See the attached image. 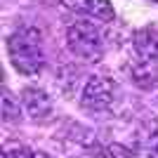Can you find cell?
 I'll return each instance as SVG.
<instances>
[{
  "label": "cell",
  "instance_id": "3957f363",
  "mask_svg": "<svg viewBox=\"0 0 158 158\" xmlns=\"http://www.w3.org/2000/svg\"><path fill=\"white\" fill-rule=\"evenodd\" d=\"M113 99V83L106 76H92L85 83L83 92H80V104L90 109V111H104L111 106Z\"/></svg>",
  "mask_w": 158,
  "mask_h": 158
},
{
  "label": "cell",
  "instance_id": "52a82bcc",
  "mask_svg": "<svg viewBox=\"0 0 158 158\" xmlns=\"http://www.w3.org/2000/svg\"><path fill=\"white\" fill-rule=\"evenodd\" d=\"M132 80L137 87H144V90H151L158 85V61H144L139 59L137 64H132L130 69Z\"/></svg>",
  "mask_w": 158,
  "mask_h": 158
},
{
  "label": "cell",
  "instance_id": "5b68a950",
  "mask_svg": "<svg viewBox=\"0 0 158 158\" xmlns=\"http://www.w3.org/2000/svg\"><path fill=\"white\" fill-rule=\"evenodd\" d=\"M21 106L26 109V113L33 120H45L52 116V102H50V94L40 87H24L21 90Z\"/></svg>",
  "mask_w": 158,
  "mask_h": 158
},
{
  "label": "cell",
  "instance_id": "ba28073f",
  "mask_svg": "<svg viewBox=\"0 0 158 158\" xmlns=\"http://www.w3.org/2000/svg\"><path fill=\"white\" fill-rule=\"evenodd\" d=\"M19 118H21V106H19V102H14V97H12L10 90H2V120L17 123Z\"/></svg>",
  "mask_w": 158,
  "mask_h": 158
},
{
  "label": "cell",
  "instance_id": "8fae6325",
  "mask_svg": "<svg viewBox=\"0 0 158 158\" xmlns=\"http://www.w3.org/2000/svg\"><path fill=\"white\" fill-rule=\"evenodd\" d=\"M146 144H149V153H146V158H158V135H151Z\"/></svg>",
  "mask_w": 158,
  "mask_h": 158
},
{
  "label": "cell",
  "instance_id": "6da1fadb",
  "mask_svg": "<svg viewBox=\"0 0 158 158\" xmlns=\"http://www.w3.org/2000/svg\"><path fill=\"white\" fill-rule=\"evenodd\" d=\"M10 61L21 76H35L45 66V54L35 31H17L5 40Z\"/></svg>",
  "mask_w": 158,
  "mask_h": 158
},
{
  "label": "cell",
  "instance_id": "7c38bea8",
  "mask_svg": "<svg viewBox=\"0 0 158 158\" xmlns=\"http://www.w3.org/2000/svg\"><path fill=\"white\" fill-rule=\"evenodd\" d=\"M31 158H50V156H47V153H43V151H33Z\"/></svg>",
  "mask_w": 158,
  "mask_h": 158
},
{
  "label": "cell",
  "instance_id": "7a4b0ae2",
  "mask_svg": "<svg viewBox=\"0 0 158 158\" xmlns=\"http://www.w3.org/2000/svg\"><path fill=\"white\" fill-rule=\"evenodd\" d=\"M66 43H69V50H71L78 59L87 61V64H94V61L102 59V54H104L102 31H99V26H94L90 19L76 21V24L66 31Z\"/></svg>",
  "mask_w": 158,
  "mask_h": 158
},
{
  "label": "cell",
  "instance_id": "30bf717a",
  "mask_svg": "<svg viewBox=\"0 0 158 158\" xmlns=\"http://www.w3.org/2000/svg\"><path fill=\"white\" fill-rule=\"evenodd\" d=\"M31 156H33V151L24 149V146H14V149L2 151V158H31Z\"/></svg>",
  "mask_w": 158,
  "mask_h": 158
},
{
  "label": "cell",
  "instance_id": "9c48e42d",
  "mask_svg": "<svg viewBox=\"0 0 158 158\" xmlns=\"http://www.w3.org/2000/svg\"><path fill=\"white\" fill-rule=\"evenodd\" d=\"M106 158H135V153L130 149H125L123 144H111L106 151Z\"/></svg>",
  "mask_w": 158,
  "mask_h": 158
},
{
  "label": "cell",
  "instance_id": "8992f818",
  "mask_svg": "<svg viewBox=\"0 0 158 158\" xmlns=\"http://www.w3.org/2000/svg\"><path fill=\"white\" fill-rule=\"evenodd\" d=\"M132 47H135V54L139 59L158 61V24H149V26L135 31Z\"/></svg>",
  "mask_w": 158,
  "mask_h": 158
},
{
  "label": "cell",
  "instance_id": "277c9868",
  "mask_svg": "<svg viewBox=\"0 0 158 158\" xmlns=\"http://www.w3.org/2000/svg\"><path fill=\"white\" fill-rule=\"evenodd\" d=\"M61 5L71 12L80 14L83 19H90V21H113L116 12H113V5L109 0H61Z\"/></svg>",
  "mask_w": 158,
  "mask_h": 158
}]
</instances>
